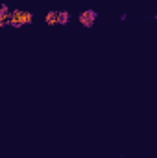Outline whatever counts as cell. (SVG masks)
<instances>
[{
    "instance_id": "obj_3",
    "label": "cell",
    "mask_w": 157,
    "mask_h": 158,
    "mask_svg": "<svg viewBox=\"0 0 157 158\" xmlns=\"http://www.w3.org/2000/svg\"><path fill=\"white\" fill-rule=\"evenodd\" d=\"M9 20H11V11H9V6H7V4H2V7H0V28L9 26Z\"/></svg>"
},
{
    "instance_id": "obj_5",
    "label": "cell",
    "mask_w": 157,
    "mask_h": 158,
    "mask_svg": "<svg viewBox=\"0 0 157 158\" xmlns=\"http://www.w3.org/2000/svg\"><path fill=\"white\" fill-rule=\"evenodd\" d=\"M44 22H46L48 26H56V24H57V11H56V9L48 11L46 17H44Z\"/></svg>"
},
{
    "instance_id": "obj_6",
    "label": "cell",
    "mask_w": 157,
    "mask_h": 158,
    "mask_svg": "<svg viewBox=\"0 0 157 158\" xmlns=\"http://www.w3.org/2000/svg\"><path fill=\"white\" fill-rule=\"evenodd\" d=\"M155 22H157V15H155Z\"/></svg>"
},
{
    "instance_id": "obj_1",
    "label": "cell",
    "mask_w": 157,
    "mask_h": 158,
    "mask_svg": "<svg viewBox=\"0 0 157 158\" xmlns=\"http://www.w3.org/2000/svg\"><path fill=\"white\" fill-rule=\"evenodd\" d=\"M32 20H34V13H32V11L15 9V11H11L9 26H13V28H20V26H24V24H32Z\"/></svg>"
},
{
    "instance_id": "obj_4",
    "label": "cell",
    "mask_w": 157,
    "mask_h": 158,
    "mask_svg": "<svg viewBox=\"0 0 157 158\" xmlns=\"http://www.w3.org/2000/svg\"><path fill=\"white\" fill-rule=\"evenodd\" d=\"M70 22V13L67 11V9H61V11H57V24H61V26H67Z\"/></svg>"
},
{
    "instance_id": "obj_2",
    "label": "cell",
    "mask_w": 157,
    "mask_h": 158,
    "mask_svg": "<svg viewBox=\"0 0 157 158\" xmlns=\"http://www.w3.org/2000/svg\"><path fill=\"white\" fill-rule=\"evenodd\" d=\"M96 19H98V13L94 9H83L78 15V20L83 28H92L94 22H96Z\"/></svg>"
}]
</instances>
